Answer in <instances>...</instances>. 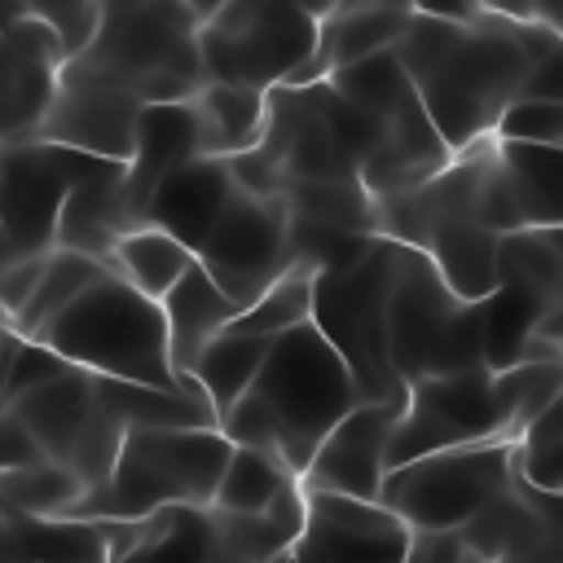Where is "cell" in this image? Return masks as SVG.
I'll return each instance as SVG.
<instances>
[{
	"label": "cell",
	"instance_id": "1",
	"mask_svg": "<svg viewBox=\"0 0 563 563\" xmlns=\"http://www.w3.org/2000/svg\"><path fill=\"white\" fill-rule=\"evenodd\" d=\"M361 405L352 374L312 325H295L268 343L260 374L216 422L233 449L273 457L290 479L303 475L325 431Z\"/></svg>",
	"mask_w": 563,
	"mask_h": 563
},
{
	"label": "cell",
	"instance_id": "2",
	"mask_svg": "<svg viewBox=\"0 0 563 563\" xmlns=\"http://www.w3.org/2000/svg\"><path fill=\"white\" fill-rule=\"evenodd\" d=\"M554 48H563L559 22L537 9H471L453 48L413 88L440 145L466 154L493 141V123L519 97L528 66Z\"/></svg>",
	"mask_w": 563,
	"mask_h": 563
},
{
	"label": "cell",
	"instance_id": "3",
	"mask_svg": "<svg viewBox=\"0 0 563 563\" xmlns=\"http://www.w3.org/2000/svg\"><path fill=\"white\" fill-rule=\"evenodd\" d=\"M26 343H40L62 365L110 378V383H132V387L176 391V396H198L202 400V391L194 383H180L167 365V334H163L158 303L136 295L110 268L97 282H88Z\"/></svg>",
	"mask_w": 563,
	"mask_h": 563
},
{
	"label": "cell",
	"instance_id": "4",
	"mask_svg": "<svg viewBox=\"0 0 563 563\" xmlns=\"http://www.w3.org/2000/svg\"><path fill=\"white\" fill-rule=\"evenodd\" d=\"M216 427H132L101 488H88L66 519L141 523L172 506H211L229 457Z\"/></svg>",
	"mask_w": 563,
	"mask_h": 563
},
{
	"label": "cell",
	"instance_id": "5",
	"mask_svg": "<svg viewBox=\"0 0 563 563\" xmlns=\"http://www.w3.org/2000/svg\"><path fill=\"white\" fill-rule=\"evenodd\" d=\"M207 4L185 0H141V4H101L92 44L75 66L123 88L141 106L194 101L202 92L198 66V22Z\"/></svg>",
	"mask_w": 563,
	"mask_h": 563
},
{
	"label": "cell",
	"instance_id": "6",
	"mask_svg": "<svg viewBox=\"0 0 563 563\" xmlns=\"http://www.w3.org/2000/svg\"><path fill=\"white\" fill-rule=\"evenodd\" d=\"M383 352L400 387L484 369V303H462L449 295L435 268L418 251L400 246L396 277L387 286Z\"/></svg>",
	"mask_w": 563,
	"mask_h": 563
},
{
	"label": "cell",
	"instance_id": "7",
	"mask_svg": "<svg viewBox=\"0 0 563 563\" xmlns=\"http://www.w3.org/2000/svg\"><path fill=\"white\" fill-rule=\"evenodd\" d=\"M396 260L400 246L374 238L352 264L334 273H312L308 325L343 361L361 405H387L400 413L405 387L387 369V352H383V312H387V286L396 277Z\"/></svg>",
	"mask_w": 563,
	"mask_h": 563
},
{
	"label": "cell",
	"instance_id": "8",
	"mask_svg": "<svg viewBox=\"0 0 563 563\" xmlns=\"http://www.w3.org/2000/svg\"><path fill=\"white\" fill-rule=\"evenodd\" d=\"M321 9L295 0H229L207 4L198 22L202 84L273 92L290 84L317 53Z\"/></svg>",
	"mask_w": 563,
	"mask_h": 563
},
{
	"label": "cell",
	"instance_id": "9",
	"mask_svg": "<svg viewBox=\"0 0 563 563\" xmlns=\"http://www.w3.org/2000/svg\"><path fill=\"white\" fill-rule=\"evenodd\" d=\"M4 405L40 444V453L66 475H75L84 493L106 484L114 453L132 431L119 400V383L70 365H62L53 378L26 387Z\"/></svg>",
	"mask_w": 563,
	"mask_h": 563
},
{
	"label": "cell",
	"instance_id": "10",
	"mask_svg": "<svg viewBox=\"0 0 563 563\" xmlns=\"http://www.w3.org/2000/svg\"><path fill=\"white\" fill-rule=\"evenodd\" d=\"M515 484L510 444H471L413 457L391 466L378 488V506H387L413 537L422 532H457Z\"/></svg>",
	"mask_w": 563,
	"mask_h": 563
},
{
	"label": "cell",
	"instance_id": "11",
	"mask_svg": "<svg viewBox=\"0 0 563 563\" xmlns=\"http://www.w3.org/2000/svg\"><path fill=\"white\" fill-rule=\"evenodd\" d=\"M515 435L519 431L510 422L497 374L466 369V374L418 378L405 387V405H400L391 449H387V471L413 457H427V453H444V449L510 444Z\"/></svg>",
	"mask_w": 563,
	"mask_h": 563
},
{
	"label": "cell",
	"instance_id": "12",
	"mask_svg": "<svg viewBox=\"0 0 563 563\" xmlns=\"http://www.w3.org/2000/svg\"><path fill=\"white\" fill-rule=\"evenodd\" d=\"M194 264L211 277L224 299L238 303V312L255 303L295 264L282 198H255L238 189V198L211 224L207 242L194 251Z\"/></svg>",
	"mask_w": 563,
	"mask_h": 563
},
{
	"label": "cell",
	"instance_id": "13",
	"mask_svg": "<svg viewBox=\"0 0 563 563\" xmlns=\"http://www.w3.org/2000/svg\"><path fill=\"white\" fill-rule=\"evenodd\" d=\"M101 158L44 145V141H18L4 145L0 167V233L13 255H44L53 251V224L66 202V194L97 167Z\"/></svg>",
	"mask_w": 563,
	"mask_h": 563
},
{
	"label": "cell",
	"instance_id": "14",
	"mask_svg": "<svg viewBox=\"0 0 563 563\" xmlns=\"http://www.w3.org/2000/svg\"><path fill=\"white\" fill-rule=\"evenodd\" d=\"M141 101L128 97L123 88L106 84L101 75L66 62L57 70V88L48 97L44 119L35 123L31 141L62 145L101 163H128L132 154V132H136Z\"/></svg>",
	"mask_w": 563,
	"mask_h": 563
},
{
	"label": "cell",
	"instance_id": "15",
	"mask_svg": "<svg viewBox=\"0 0 563 563\" xmlns=\"http://www.w3.org/2000/svg\"><path fill=\"white\" fill-rule=\"evenodd\" d=\"M303 519L286 563H409L413 532L378 501L339 493H299Z\"/></svg>",
	"mask_w": 563,
	"mask_h": 563
},
{
	"label": "cell",
	"instance_id": "16",
	"mask_svg": "<svg viewBox=\"0 0 563 563\" xmlns=\"http://www.w3.org/2000/svg\"><path fill=\"white\" fill-rule=\"evenodd\" d=\"M396 409L387 405H356L343 413L325 440L317 444L312 462L295 479L299 493H339L356 501H378L383 475H387V449L396 431Z\"/></svg>",
	"mask_w": 563,
	"mask_h": 563
},
{
	"label": "cell",
	"instance_id": "17",
	"mask_svg": "<svg viewBox=\"0 0 563 563\" xmlns=\"http://www.w3.org/2000/svg\"><path fill=\"white\" fill-rule=\"evenodd\" d=\"M189 158H207V136L194 101H172V106H141L136 132H132V154L123 163V207L132 224H141L150 194L158 180H167L176 167Z\"/></svg>",
	"mask_w": 563,
	"mask_h": 563
},
{
	"label": "cell",
	"instance_id": "18",
	"mask_svg": "<svg viewBox=\"0 0 563 563\" xmlns=\"http://www.w3.org/2000/svg\"><path fill=\"white\" fill-rule=\"evenodd\" d=\"M233 198H238V185L224 158H189L167 180H158V189L145 202L141 224L176 238L194 255Z\"/></svg>",
	"mask_w": 563,
	"mask_h": 563
},
{
	"label": "cell",
	"instance_id": "19",
	"mask_svg": "<svg viewBox=\"0 0 563 563\" xmlns=\"http://www.w3.org/2000/svg\"><path fill=\"white\" fill-rule=\"evenodd\" d=\"M409 18H413V4H330V9H321L312 62L282 88L321 84L325 75H334L352 62H365L374 53H391V44L409 26Z\"/></svg>",
	"mask_w": 563,
	"mask_h": 563
},
{
	"label": "cell",
	"instance_id": "20",
	"mask_svg": "<svg viewBox=\"0 0 563 563\" xmlns=\"http://www.w3.org/2000/svg\"><path fill=\"white\" fill-rule=\"evenodd\" d=\"M128 207H123V163H97L62 202L53 224V246L88 255L110 268V251L123 233H132Z\"/></svg>",
	"mask_w": 563,
	"mask_h": 563
},
{
	"label": "cell",
	"instance_id": "21",
	"mask_svg": "<svg viewBox=\"0 0 563 563\" xmlns=\"http://www.w3.org/2000/svg\"><path fill=\"white\" fill-rule=\"evenodd\" d=\"M158 312H163V334H167V365L180 383H189V369L198 361V352L224 334V325L238 317V303L224 299L211 277L194 264L163 299H158Z\"/></svg>",
	"mask_w": 563,
	"mask_h": 563
},
{
	"label": "cell",
	"instance_id": "22",
	"mask_svg": "<svg viewBox=\"0 0 563 563\" xmlns=\"http://www.w3.org/2000/svg\"><path fill=\"white\" fill-rule=\"evenodd\" d=\"M106 563H216L207 506H172L141 523H110Z\"/></svg>",
	"mask_w": 563,
	"mask_h": 563
},
{
	"label": "cell",
	"instance_id": "23",
	"mask_svg": "<svg viewBox=\"0 0 563 563\" xmlns=\"http://www.w3.org/2000/svg\"><path fill=\"white\" fill-rule=\"evenodd\" d=\"M493 163L523 229H559L563 220V150L493 141Z\"/></svg>",
	"mask_w": 563,
	"mask_h": 563
},
{
	"label": "cell",
	"instance_id": "24",
	"mask_svg": "<svg viewBox=\"0 0 563 563\" xmlns=\"http://www.w3.org/2000/svg\"><path fill=\"white\" fill-rule=\"evenodd\" d=\"M189 268H194V255H189L176 238H167V233H158V229H150V224L123 233V238L114 242V251H110V273L123 277L136 295H145V299H154V303H158Z\"/></svg>",
	"mask_w": 563,
	"mask_h": 563
},
{
	"label": "cell",
	"instance_id": "25",
	"mask_svg": "<svg viewBox=\"0 0 563 563\" xmlns=\"http://www.w3.org/2000/svg\"><path fill=\"white\" fill-rule=\"evenodd\" d=\"M9 528L26 563H106L110 554V523H84V519H31L9 510Z\"/></svg>",
	"mask_w": 563,
	"mask_h": 563
},
{
	"label": "cell",
	"instance_id": "26",
	"mask_svg": "<svg viewBox=\"0 0 563 563\" xmlns=\"http://www.w3.org/2000/svg\"><path fill=\"white\" fill-rule=\"evenodd\" d=\"M264 352H268L264 339H242V334H220V339H211V343L198 352V361H194V369H189V383L202 391V400L211 405L216 422H220V418L238 405V396L251 387V378H255L260 365H264Z\"/></svg>",
	"mask_w": 563,
	"mask_h": 563
},
{
	"label": "cell",
	"instance_id": "27",
	"mask_svg": "<svg viewBox=\"0 0 563 563\" xmlns=\"http://www.w3.org/2000/svg\"><path fill=\"white\" fill-rule=\"evenodd\" d=\"M106 273V264L88 260V255H75V251H48L44 255V268H40V282L35 290L26 295V303L9 317V334L13 339H35L88 282H97Z\"/></svg>",
	"mask_w": 563,
	"mask_h": 563
},
{
	"label": "cell",
	"instance_id": "28",
	"mask_svg": "<svg viewBox=\"0 0 563 563\" xmlns=\"http://www.w3.org/2000/svg\"><path fill=\"white\" fill-rule=\"evenodd\" d=\"M290 488H295V479L273 457H264L255 449H229L224 471H220L216 493H211V510L255 519V515L273 510Z\"/></svg>",
	"mask_w": 563,
	"mask_h": 563
},
{
	"label": "cell",
	"instance_id": "29",
	"mask_svg": "<svg viewBox=\"0 0 563 563\" xmlns=\"http://www.w3.org/2000/svg\"><path fill=\"white\" fill-rule=\"evenodd\" d=\"M194 110L202 119L207 158H233L260 141V128H264V97L260 92L202 84V92L194 97Z\"/></svg>",
	"mask_w": 563,
	"mask_h": 563
},
{
	"label": "cell",
	"instance_id": "30",
	"mask_svg": "<svg viewBox=\"0 0 563 563\" xmlns=\"http://www.w3.org/2000/svg\"><path fill=\"white\" fill-rule=\"evenodd\" d=\"M282 207L290 220L303 224H321L334 233H361V238H378L374 224V202L365 198V189L356 180H325V185H282Z\"/></svg>",
	"mask_w": 563,
	"mask_h": 563
},
{
	"label": "cell",
	"instance_id": "31",
	"mask_svg": "<svg viewBox=\"0 0 563 563\" xmlns=\"http://www.w3.org/2000/svg\"><path fill=\"white\" fill-rule=\"evenodd\" d=\"M308 303H312V268L308 264H290L255 303H246L229 325L224 334H242V339H282L286 330L295 325H308Z\"/></svg>",
	"mask_w": 563,
	"mask_h": 563
},
{
	"label": "cell",
	"instance_id": "32",
	"mask_svg": "<svg viewBox=\"0 0 563 563\" xmlns=\"http://www.w3.org/2000/svg\"><path fill=\"white\" fill-rule=\"evenodd\" d=\"M497 277L523 282L550 299H563V246L559 229H519L497 238Z\"/></svg>",
	"mask_w": 563,
	"mask_h": 563
},
{
	"label": "cell",
	"instance_id": "33",
	"mask_svg": "<svg viewBox=\"0 0 563 563\" xmlns=\"http://www.w3.org/2000/svg\"><path fill=\"white\" fill-rule=\"evenodd\" d=\"M510 462L528 488L550 493V497L563 493V400L550 405L545 413H537L510 440Z\"/></svg>",
	"mask_w": 563,
	"mask_h": 563
},
{
	"label": "cell",
	"instance_id": "34",
	"mask_svg": "<svg viewBox=\"0 0 563 563\" xmlns=\"http://www.w3.org/2000/svg\"><path fill=\"white\" fill-rule=\"evenodd\" d=\"M79 497H84L79 479L66 475L62 466H53L48 457L0 479V506L31 515V519H66Z\"/></svg>",
	"mask_w": 563,
	"mask_h": 563
},
{
	"label": "cell",
	"instance_id": "35",
	"mask_svg": "<svg viewBox=\"0 0 563 563\" xmlns=\"http://www.w3.org/2000/svg\"><path fill=\"white\" fill-rule=\"evenodd\" d=\"M26 18H31V22H40V26L48 31V40H53V48H57L62 66H66V62H75V57L92 44L97 22H101V4H88V0L26 4Z\"/></svg>",
	"mask_w": 563,
	"mask_h": 563
},
{
	"label": "cell",
	"instance_id": "36",
	"mask_svg": "<svg viewBox=\"0 0 563 563\" xmlns=\"http://www.w3.org/2000/svg\"><path fill=\"white\" fill-rule=\"evenodd\" d=\"M493 141H510V145H554V150H563V101H528V97H515V101L497 114Z\"/></svg>",
	"mask_w": 563,
	"mask_h": 563
},
{
	"label": "cell",
	"instance_id": "37",
	"mask_svg": "<svg viewBox=\"0 0 563 563\" xmlns=\"http://www.w3.org/2000/svg\"><path fill=\"white\" fill-rule=\"evenodd\" d=\"M44 255H48V251H44ZM44 255H13V260L4 264V273H0V312H4V325H9V317L26 303V295L35 290L40 268H44Z\"/></svg>",
	"mask_w": 563,
	"mask_h": 563
},
{
	"label": "cell",
	"instance_id": "38",
	"mask_svg": "<svg viewBox=\"0 0 563 563\" xmlns=\"http://www.w3.org/2000/svg\"><path fill=\"white\" fill-rule=\"evenodd\" d=\"M35 462H44L40 444H35V440L26 435V427L9 413V405H0V479L13 475V471H26V466H35Z\"/></svg>",
	"mask_w": 563,
	"mask_h": 563
},
{
	"label": "cell",
	"instance_id": "39",
	"mask_svg": "<svg viewBox=\"0 0 563 563\" xmlns=\"http://www.w3.org/2000/svg\"><path fill=\"white\" fill-rule=\"evenodd\" d=\"M519 97L528 101H563V48L537 57L519 84Z\"/></svg>",
	"mask_w": 563,
	"mask_h": 563
},
{
	"label": "cell",
	"instance_id": "40",
	"mask_svg": "<svg viewBox=\"0 0 563 563\" xmlns=\"http://www.w3.org/2000/svg\"><path fill=\"white\" fill-rule=\"evenodd\" d=\"M497 563H563V550H545V554H510Z\"/></svg>",
	"mask_w": 563,
	"mask_h": 563
},
{
	"label": "cell",
	"instance_id": "41",
	"mask_svg": "<svg viewBox=\"0 0 563 563\" xmlns=\"http://www.w3.org/2000/svg\"><path fill=\"white\" fill-rule=\"evenodd\" d=\"M13 141V132H9V114H4V106H0V150Z\"/></svg>",
	"mask_w": 563,
	"mask_h": 563
},
{
	"label": "cell",
	"instance_id": "42",
	"mask_svg": "<svg viewBox=\"0 0 563 563\" xmlns=\"http://www.w3.org/2000/svg\"><path fill=\"white\" fill-rule=\"evenodd\" d=\"M9 260H13V251H9V242H4V233H0V273H4ZM0 317H4V312H0Z\"/></svg>",
	"mask_w": 563,
	"mask_h": 563
},
{
	"label": "cell",
	"instance_id": "43",
	"mask_svg": "<svg viewBox=\"0 0 563 563\" xmlns=\"http://www.w3.org/2000/svg\"><path fill=\"white\" fill-rule=\"evenodd\" d=\"M260 563H286V554H273V559H260Z\"/></svg>",
	"mask_w": 563,
	"mask_h": 563
},
{
	"label": "cell",
	"instance_id": "44",
	"mask_svg": "<svg viewBox=\"0 0 563 563\" xmlns=\"http://www.w3.org/2000/svg\"><path fill=\"white\" fill-rule=\"evenodd\" d=\"M0 167H4V150H0Z\"/></svg>",
	"mask_w": 563,
	"mask_h": 563
}]
</instances>
